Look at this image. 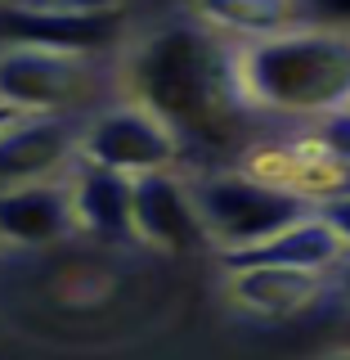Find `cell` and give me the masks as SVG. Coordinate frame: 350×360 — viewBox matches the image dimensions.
Listing matches in <instances>:
<instances>
[{
  "label": "cell",
  "mask_w": 350,
  "mask_h": 360,
  "mask_svg": "<svg viewBox=\"0 0 350 360\" xmlns=\"http://www.w3.org/2000/svg\"><path fill=\"white\" fill-rule=\"evenodd\" d=\"M0 5H9V0H0Z\"/></svg>",
  "instance_id": "cell-21"
},
{
  "label": "cell",
  "mask_w": 350,
  "mask_h": 360,
  "mask_svg": "<svg viewBox=\"0 0 350 360\" xmlns=\"http://www.w3.org/2000/svg\"><path fill=\"white\" fill-rule=\"evenodd\" d=\"M126 86L135 104L175 131V140H194L202 149H238L247 108H256L243 90L238 50L184 22L135 50Z\"/></svg>",
  "instance_id": "cell-1"
},
{
  "label": "cell",
  "mask_w": 350,
  "mask_h": 360,
  "mask_svg": "<svg viewBox=\"0 0 350 360\" xmlns=\"http://www.w3.org/2000/svg\"><path fill=\"white\" fill-rule=\"evenodd\" d=\"M72 230V180H32V185L0 189V239L5 243H59Z\"/></svg>",
  "instance_id": "cell-8"
},
{
  "label": "cell",
  "mask_w": 350,
  "mask_h": 360,
  "mask_svg": "<svg viewBox=\"0 0 350 360\" xmlns=\"http://www.w3.org/2000/svg\"><path fill=\"white\" fill-rule=\"evenodd\" d=\"M135 234L162 252H202L211 248L207 221H202L194 185L175 180L171 172L135 176Z\"/></svg>",
  "instance_id": "cell-7"
},
{
  "label": "cell",
  "mask_w": 350,
  "mask_h": 360,
  "mask_svg": "<svg viewBox=\"0 0 350 360\" xmlns=\"http://www.w3.org/2000/svg\"><path fill=\"white\" fill-rule=\"evenodd\" d=\"M342 292H346V297H350V262L342 266Z\"/></svg>",
  "instance_id": "cell-19"
},
{
  "label": "cell",
  "mask_w": 350,
  "mask_h": 360,
  "mask_svg": "<svg viewBox=\"0 0 350 360\" xmlns=\"http://www.w3.org/2000/svg\"><path fill=\"white\" fill-rule=\"evenodd\" d=\"M332 360H350V352H342V356H332Z\"/></svg>",
  "instance_id": "cell-20"
},
{
  "label": "cell",
  "mask_w": 350,
  "mask_h": 360,
  "mask_svg": "<svg viewBox=\"0 0 350 360\" xmlns=\"http://www.w3.org/2000/svg\"><path fill=\"white\" fill-rule=\"evenodd\" d=\"M238 72L256 108L319 117L350 104V37L297 27L283 37L247 41L238 50Z\"/></svg>",
  "instance_id": "cell-2"
},
{
  "label": "cell",
  "mask_w": 350,
  "mask_h": 360,
  "mask_svg": "<svg viewBox=\"0 0 350 360\" xmlns=\"http://www.w3.org/2000/svg\"><path fill=\"white\" fill-rule=\"evenodd\" d=\"M95 95V72L81 54L9 45L0 50V99L22 112H63Z\"/></svg>",
  "instance_id": "cell-4"
},
{
  "label": "cell",
  "mask_w": 350,
  "mask_h": 360,
  "mask_svg": "<svg viewBox=\"0 0 350 360\" xmlns=\"http://www.w3.org/2000/svg\"><path fill=\"white\" fill-rule=\"evenodd\" d=\"M45 5H59V9H81V14H99V9H117L121 0H45Z\"/></svg>",
  "instance_id": "cell-17"
},
{
  "label": "cell",
  "mask_w": 350,
  "mask_h": 360,
  "mask_svg": "<svg viewBox=\"0 0 350 360\" xmlns=\"http://www.w3.org/2000/svg\"><path fill=\"white\" fill-rule=\"evenodd\" d=\"M76 149V131L59 117H22L0 135V180H41Z\"/></svg>",
  "instance_id": "cell-11"
},
{
  "label": "cell",
  "mask_w": 350,
  "mask_h": 360,
  "mask_svg": "<svg viewBox=\"0 0 350 360\" xmlns=\"http://www.w3.org/2000/svg\"><path fill=\"white\" fill-rule=\"evenodd\" d=\"M319 217L328 221L332 230L346 239V248H350V198H342V202H328V207H319Z\"/></svg>",
  "instance_id": "cell-16"
},
{
  "label": "cell",
  "mask_w": 350,
  "mask_h": 360,
  "mask_svg": "<svg viewBox=\"0 0 350 360\" xmlns=\"http://www.w3.org/2000/svg\"><path fill=\"white\" fill-rule=\"evenodd\" d=\"M198 14L216 32L252 37V41L283 37V32L301 27L297 0H198Z\"/></svg>",
  "instance_id": "cell-13"
},
{
  "label": "cell",
  "mask_w": 350,
  "mask_h": 360,
  "mask_svg": "<svg viewBox=\"0 0 350 360\" xmlns=\"http://www.w3.org/2000/svg\"><path fill=\"white\" fill-rule=\"evenodd\" d=\"M121 37V9H59V5H0V41L59 54H95Z\"/></svg>",
  "instance_id": "cell-6"
},
{
  "label": "cell",
  "mask_w": 350,
  "mask_h": 360,
  "mask_svg": "<svg viewBox=\"0 0 350 360\" xmlns=\"http://www.w3.org/2000/svg\"><path fill=\"white\" fill-rule=\"evenodd\" d=\"M297 14H301V27L350 37V0H297Z\"/></svg>",
  "instance_id": "cell-15"
},
{
  "label": "cell",
  "mask_w": 350,
  "mask_h": 360,
  "mask_svg": "<svg viewBox=\"0 0 350 360\" xmlns=\"http://www.w3.org/2000/svg\"><path fill=\"white\" fill-rule=\"evenodd\" d=\"M194 202L207 221L211 243H220L224 252H243L256 248L274 234L292 230L297 221L314 217V202H306L297 189L269 185L247 172H229V176H207L194 185Z\"/></svg>",
  "instance_id": "cell-3"
},
{
  "label": "cell",
  "mask_w": 350,
  "mask_h": 360,
  "mask_svg": "<svg viewBox=\"0 0 350 360\" xmlns=\"http://www.w3.org/2000/svg\"><path fill=\"white\" fill-rule=\"evenodd\" d=\"M306 140L314 144V149H323L328 158H342V162H350V104L332 108V112H319Z\"/></svg>",
  "instance_id": "cell-14"
},
{
  "label": "cell",
  "mask_w": 350,
  "mask_h": 360,
  "mask_svg": "<svg viewBox=\"0 0 350 360\" xmlns=\"http://www.w3.org/2000/svg\"><path fill=\"white\" fill-rule=\"evenodd\" d=\"M22 117H27V112H22V108H14V104H5V99H0V135H5L9 127H18Z\"/></svg>",
  "instance_id": "cell-18"
},
{
  "label": "cell",
  "mask_w": 350,
  "mask_h": 360,
  "mask_svg": "<svg viewBox=\"0 0 350 360\" xmlns=\"http://www.w3.org/2000/svg\"><path fill=\"white\" fill-rule=\"evenodd\" d=\"M180 153L175 131L166 127L162 117H153L149 108L126 104L99 112L95 122L81 135V158L86 162H99L108 172L121 176H149V172H166Z\"/></svg>",
  "instance_id": "cell-5"
},
{
  "label": "cell",
  "mask_w": 350,
  "mask_h": 360,
  "mask_svg": "<svg viewBox=\"0 0 350 360\" xmlns=\"http://www.w3.org/2000/svg\"><path fill=\"white\" fill-rule=\"evenodd\" d=\"M350 262L346 239L332 230L328 221L314 212V217L297 221L292 230L274 234V239L243 248V252H224V266L229 270H252V266H288V270H310V275H323L332 266Z\"/></svg>",
  "instance_id": "cell-9"
},
{
  "label": "cell",
  "mask_w": 350,
  "mask_h": 360,
  "mask_svg": "<svg viewBox=\"0 0 350 360\" xmlns=\"http://www.w3.org/2000/svg\"><path fill=\"white\" fill-rule=\"evenodd\" d=\"M72 198H76V225L99 239H126L135 234V176L108 172L99 162L76 167L72 176Z\"/></svg>",
  "instance_id": "cell-10"
},
{
  "label": "cell",
  "mask_w": 350,
  "mask_h": 360,
  "mask_svg": "<svg viewBox=\"0 0 350 360\" xmlns=\"http://www.w3.org/2000/svg\"><path fill=\"white\" fill-rule=\"evenodd\" d=\"M229 292L234 302L256 315H292L310 307L323 288V275L310 270H288V266H252V270H229Z\"/></svg>",
  "instance_id": "cell-12"
}]
</instances>
